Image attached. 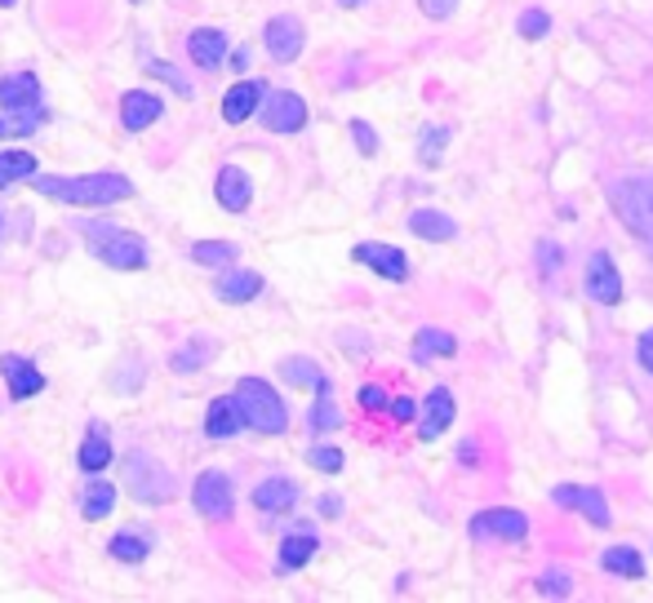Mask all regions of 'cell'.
I'll return each instance as SVG.
<instances>
[{
	"mask_svg": "<svg viewBox=\"0 0 653 603\" xmlns=\"http://www.w3.org/2000/svg\"><path fill=\"white\" fill-rule=\"evenodd\" d=\"M32 186L58 205H76V209H98V205H120L134 195V182L124 173H81V178H62V173H32Z\"/></svg>",
	"mask_w": 653,
	"mask_h": 603,
	"instance_id": "6da1fadb",
	"label": "cell"
},
{
	"mask_svg": "<svg viewBox=\"0 0 653 603\" xmlns=\"http://www.w3.org/2000/svg\"><path fill=\"white\" fill-rule=\"evenodd\" d=\"M231 399H236V409H240L245 431H258V435H285L289 431V409H285V399L272 390V382L240 377Z\"/></svg>",
	"mask_w": 653,
	"mask_h": 603,
	"instance_id": "7a4b0ae2",
	"label": "cell"
},
{
	"mask_svg": "<svg viewBox=\"0 0 653 603\" xmlns=\"http://www.w3.org/2000/svg\"><path fill=\"white\" fill-rule=\"evenodd\" d=\"M85 236H90V253L111 266V272H143L152 262V249L139 231H120L111 222H85Z\"/></svg>",
	"mask_w": 653,
	"mask_h": 603,
	"instance_id": "3957f363",
	"label": "cell"
},
{
	"mask_svg": "<svg viewBox=\"0 0 653 603\" xmlns=\"http://www.w3.org/2000/svg\"><path fill=\"white\" fill-rule=\"evenodd\" d=\"M124 484H129V493H134L143 506H161V502H169L174 497V480H169V471L152 457V453H143V448H134L124 457Z\"/></svg>",
	"mask_w": 653,
	"mask_h": 603,
	"instance_id": "277c9868",
	"label": "cell"
},
{
	"mask_svg": "<svg viewBox=\"0 0 653 603\" xmlns=\"http://www.w3.org/2000/svg\"><path fill=\"white\" fill-rule=\"evenodd\" d=\"M609 200L622 218V227H631L636 236L653 240V182H640V178H618L609 186Z\"/></svg>",
	"mask_w": 653,
	"mask_h": 603,
	"instance_id": "5b68a950",
	"label": "cell"
},
{
	"mask_svg": "<svg viewBox=\"0 0 653 603\" xmlns=\"http://www.w3.org/2000/svg\"><path fill=\"white\" fill-rule=\"evenodd\" d=\"M191 506H195V515L210 519V523H227V519H231V510H236L231 480H227L223 471H205L201 480L191 484Z\"/></svg>",
	"mask_w": 653,
	"mask_h": 603,
	"instance_id": "8992f818",
	"label": "cell"
},
{
	"mask_svg": "<svg viewBox=\"0 0 653 603\" xmlns=\"http://www.w3.org/2000/svg\"><path fill=\"white\" fill-rule=\"evenodd\" d=\"M258 120H263L272 133H298L307 124V102L289 89L263 94V102H258Z\"/></svg>",
	"mask_w": 653,
	"mask_h": 603,
	"instance_id": "52a82bcc",
	"label": "cell"
},
{
	"mask_svg": "<svg viewBox=\"0 0 653 603\" xmlns=\"http://www.w3.org/2000/svg\"><path fill=\"white\" fill-rule=\"evenodd\" d=\"M263 45H268L272 62H294L302 53V45H307V32H302V23L294 14H276L268 23V32H263Z\"/></svg>",
	"mask_w": 653,
	"mask_h": 603,
	"instance_id": "ba28073f",
	"label": "cell"
},
{
	"mask_svg": "<svg viewBox=\"0 0 653 603\" xmlns=\"http://www.w3.org/2000/svg\"><path fill=\"white\" fill-rule=\"evenodd\" d=\"M0 377H5V386H10V399H32V395L45 390V373L27 355H14V351L0 355Z\"/></svg>",
	"mask_w": 653,
	"mask_h": 603,
	"instance_id": "9c48e42d",
	"label": "cell"
},
{
	"mask_svg": "<svg viewBox=\"0 0 653 603\" xmlns=\"http://www.w3.org/2000/svg\"><path fill=\"white\" fill-rule=\"evenodd\" d=\"M356 262H365L369 272H378L382 280H405L409 276V257L396 249V244H373V240H365V244H356Z\"/></svg>",
	"mask_w": 653,
	"mask_h": 603,
	"instance_id": "30bf717a",
	"label": "cell"
},
{
	"mask_svg": "<svg viewBox=\"0 0 653 603\" xmlns=\"http://www.w3.org/2000/svg\"><path fill=\"white\" fill-rule=\"evenodd\" d=\"M214 195L227 214H245L249 200H253V178L240 169V165H223L218 178H214Z\"/></svg>",
	"mask_w": 653,
	"mask_h": 603,
	"instance_id": "8fae6325",
	"label": "cell"
},
{
	"mask_svg": "<svg viewBox=\"0 0 653 603\" xmlns=\"http://www.w3.org/2000/svg\"><path fill=\"white\" fill-rule=\"evenodd\" d=\"M161 116H165V102H161L156 94H147V89H129V94H120V124H124L129 133L152 129Z\"/></svg>",
	"mask_w": 653,
	"mask_h": 603,
	"instance_id": "7c38bea8",
	"label": "cell"
},
{
	"mask_svg": "<svg viewBox=\"0 0 653 603\" xmlns=\"http://www.w3.org/2000/svg\"><path fill=\"white\" fill-rule=\"evenodd\" d=\"M551 502L556 506H565V510H578V515H586L596 528H605L609 523V506H605V493L601 489H578V484H560L556 493H551Z\"/></svg>",
	"mask_w": 653,
	"mask_h": 603,
	"instance_id": "4fadbf2b",
	"label": "cell"
},
{
	"mask_svg": "<svg viewBox=\"0 0 653 603\" xmlns=\"http://www.w3.org/2000/svg\"><path fill=\"white\" fill-rule=\"evenodd\" d=\"M586 293L605 306H614L622 298V276H618L609 253H592V262H586Z\"/></svg>",
	"mask_w": 653,
	"mask_h": 603,
	"instance_id": "5bb4252c",
	"label": "cell"
},
{
	"mask_svg": "<svg viewBox=\"0 0 653 603\" xmlns=\"http://www.w3.org/2000/svg\"><path fill=\"white\" fill-rule=\"evenodd\" d=\"M472 532L476 538H502V542H525L530 532V519L520 510H485L472 519Z\"/></svg>",
	"mask_w": 653,
	"mask_h": 603,
	"instance_id": "9a60e30c",
	"label": "cell"
},
{
	"mask_svg": "<svg viewBox=\"0 0 653 603\" xmlns=\"http://www.w3.org/2000/svg\"><path fill=\"white\" fill-rule=\"evenodd\" d=\"M187 53L195 67H205V72H218V67L227 62V36L218 27H195L187 36Z\"/></svg>",
	"mask_w": 653,
	"mask_h": 603,
	"instance_id": "2e32d148",
	"label": "cell"
},
{
	"mask_svg": "<svg viewBox=\"0 0 653 603\" xmlns=\"http://www.w3.org/2000/svg\"><path fill=\"white\" fill-rule=\"evenodd\" d=\"M263 81H236L227 94H223V120L227 124H245L253 111H258V102H263Z\"/></svg>",
	"mask_w": 653,
	"mask_h": 603,
	"instance_id": "e0dca14e",
	"label": "cell"
},
{
	"mask_svg": "<svg viewBox=\"0 0 653 603\" xmlns=\"http://www.w3.org/2000/svg\"><path fill=\"white\" fill-rule=\"evenodd\" d=\"M294 502H298V484L285 475H272L253 489V506L263 515H285V510H294Z\"/></svg>",
	"mask_w": 653,
	"mask_h": 603,
	"instance_id": "ac0fdd59",
	"label": "cell"
},
{
	"mask_svg": "<svg viewBox=\"0 0 653 603\" xmlns=\"http://www.w3.org/2000/svg\"><path fill=\"white\" fill-rule=\"evenodd\" d=\"M453 413H459V405H453V395H449L444 386H436V390L427 395V405H423V426H418V435H423V439L444 435V431H449V422H453Z\"/></svg>",
	"mask_w": 653,
	"mask_h": 603,
	"instance_id": "d6986e66",
	"label": "cell"
},
{
	"mask_svg": "<svg viewBox=\"0 0 653 603\" xmlns=\"http://www.w3.org/2000/svg\"><path fill=\"white\" fill-rule=\"evenodd\" d=\"M0 107L19 111V107H40V81L32 72L19 76H0Z\"/></svg>",
	"mask_w": 653,
	"mask_h": 603,
	"instance_id": "ffe728a7",
	"label": "cell"
},
{
	"mask_svg": "<svg viewBox=\"0 0 653 603\" xmlns=\"http://www.w3.org/2000/svg\"><path fill=\"white\" fill-rule=\"evenodd\" d=\"M240 431H245V422H240L236 399H231V395H218L214 405H210V413H205V435H210V439H231V435H240Z\"/></svg>",
	"mask_w": 653,
	"mask_h": 603,
	"instance_id": "44dd1931",
	"label": "cell"
},
{
	"mask_svg": "<svg viewBox=\"0 0 653 603\" xmlns=\"http://www.w3.org/2000/svg\"><path fill=\"white\" fill-rule=\"evenodd\" d=\"M214 293H218V302H231V306L253 302L258 293H263V276H253V272H227V276H218Z\"/></svg>",
	"mask_w": 653,
	"mask_h": 603,
	"instance_id": "7402d4cb",
	"label": "cell"
},
{
	"mask_svg": "<svg viewBox=\"0 0 653 603\" xmlns=\"http://www.w3.org/2000/svg\"><path fill=\"white\" fill-rule=\"evenodd\" d=\"M76 466H81L85 475H103L107 466H111V439L103 435L98 422L90 426V435H85V444H81V453H76Z\"/></svg>",
	"mask_w": 653,
	"mask_h": 603,
	"instance_id": "603a6c76",
	"label": "cell"
},
{
	"mask_svg": "<svg viewBox=\"0 0 653 603\" xmlns=\"http://www.w3.org/2000/svg\"><path fill=\"white\" fill-rule=\"evenodd\" d=\"M311 555H316V532H311V528L285 532V542H281V568H285V572H298Z\"/></svg>",
	"mask_w": 653,
	"mask_h": 603,
	"instance_id": "cb8c5ba5",
	"label": "cell"
},
{
	"mask_svg": "<svg viewBox=\"0 0 653 603\" xmlns=\"http://www.w3.org/2000/svg\"><path fill=\"white\" fill-rule=\"evenodd\" d=\"M409 231L423 236V240H453V236H459L453 218L440 214V209H414V214H409Z\"/></svg>",
	"mask_w": 653,
	"mask_h": 603,
	"instance_id": "d4e9b609",
	"label": "cell"
},
{
	"mask_svg": "<svg viewBox=\"0 0 653 603\" xmlns=\"http://www.w3.org/2000/svg\"><path fill=\"white\" fill-rule=\"evenodd\" d=\"M111 510H116V484L94 480V484L81 493V515H85L90 523H98V519H107Z\"/></svg>",
	"mask_w": 653,
	"mask_h": 603,
	"instance_id": "484cf974",
	"label": "cell"
},
{
	"mask_svg": "<svg viewBox=\"0 0 653 603\" xmlns=\"http://www.w3.org/2000/svg\"><path fill=\"white\" fill-rule=\"evenodd\" d=\"M111 559H120V564H143L147 559V551H152V538H143L139 528H124V532H116L111 538Z\"/></svg>",
	"mask_w": 653,
	"mask_h": 603,
	"instance_id": "4316f807",
	"label": "cell"
},
{
	"mask_svg": "<svg viewBox=\"0 0 653 603\" xmlns=\"http://www.w3.org/2000/svg\"><path fill=\"white\" fill-rule=\"evenodd\" d=\"M240 257V244L231 240H195L191 244V262H201V266H231Z\"/></svg>",
	"mask_w": 653,
	"mask_h": 603,
	"instance_id": "83f0119b",
	"label": "cell"
},
{
	"mask_svg": "<svg viewBox=\"0 0 653 603\" xmlns=\"http://www.w3.org/2000/svg\"><path fill=\"white\" fill-rule=\"evenodd\" d=\"M45 120V111L36 107H19V111H5L0 116V138H27V133H36Z\"/></svg>",
	"mask_w": 653,
	"mask_h": 603,
	"instance_id": "f1b7e54d",
	"label": "cell"
},
{
	"mask_svg": "<svg viewBox=\"0 0 653 603\" xmlns=\"http://www.w3.org/2000/svg\"><path fill=\"white\" fill-rule=\"evenodd\" d=\"M459 351V342H453V333H440V328H423L414 338V360H427V355H453Z\"/></svg>",
	"mask_w": 653,
	"mask_h": 603,
	"instance_id": "f546056e",
	"label": "cell"
},
{
	"mask_svg": "<svg viewBox=\"0 0 653 603\" xmlns=\"http://www.w3.org/2000/svg\"><path fill=\"white\" fill-rule=\"evenodd\" d=\"M601 564H605L614 577H631V581L644 577V559H640V551H631V546H609Z\"/></svg>",
	"mask_w": 653,
	"mask_h": 603,
	"instance_id": "4dcf8cb0",
	"label": "cell"
},
{
	"mask_svg": "<svg viewBox=\"0 0 653 603\" xmlns=\"http://www.w3.org/2000/svg\"><path fill=\"white\" fill-rule=\"evenodd\" d=\"M36 173V156L32 152H0V186H14L23 178Z\"/></svg>",
	"mask_w": 653,
	"mask_h": 603,
	"instance_id": "1f68e13d",
	"label": "cell"
},
{
	"mask_svg": "<svg viewBox=\"0 0 653 603\" xmlns=\"http://www.w3.org/2000/svg\"><path fill=\"white\" fill-rule=\"evenodd\" d=\"M339 405H334V395H330V382L316 386V405H311V431H339Z\"/></svg>",
	"mask_w": 653,
	"mask_h": 603,
	"instance_id": "d6a6232c",
	"label": "cell"
},
{
	"mask_svg": "<svg viewBox=\"0 0 653 603\" xmlns=\"http://www.w3.org/2000/svg\"><path fill=\"white\" fill-rule=\"evenodd\" d=\"M210 351H214V342H210V338H191L182 351H174L169 369H174V373H195V369L205 364V355H210Z\"/></svg>",
	"mask_w": 653,
	"mask_h": 603,
	"instance_id": "836d02e7",
	"label": "cell"
},
{
	"mask_svg": "<svg viewBox=\"0 0 653 603\" xmlns=\"http://www.w3.org/2000/svg\"><path fill=\"white\" fill-rule=\"evenodd\" d=\"M281 377H285L289 386H324V382H330L311 360H285V364H281Z\"/></svg>",
	"mask_w": 653,
	"mask_h": 603,
	"instance_id": "e575fe53",
	"label": "cell"
},
{
	"mask_svg": "<svg viewBox=\"0 0 653 603\" xmlns=\"http://www.w3.org/2000/svg\"><path fill=\"white\" fill-rule=\"evenodd\" d=\"M147 76H161V81H165V85H174V89H178L182 98H195V89H191V81H187V76L178 72V67H169V62H161V58H152V62H147Z\"/></svg>",
	"mask_w": 653,
	"mask_h": 603,
	"instance_id": "d590c367",
	"label": "cell"
},
{
	"mask_svg": "<svg viewBox=\"0 0 653 603\" xmlns=\"http://www.w3.org/2000/svg\"><path fill=\"white\" fill-rule=\"evenodd\" d=\"M551 32V19L543 10H525L520 14V40H543Z\"/></svg>",
	"mask_w": 653,
	"mask_h": 603,
	"instance_id": "8d00e7d4",
	"label": "cell"
},
{
	"mask_svg": "<svg viewBox=\"0 0 653 603\" xmlns=\"http://www.w3.org/2000/svg\"><path fill=\"white\" fill-rule=\"evenodd\" d=\"M311 466H316V471H324V475H339L343 471V448H330V444L311 448Z\"/></svg>",
	"mask_w": 653,
	"mask_h": 603,
	"instance_id": "74e56055",
	"label": "cell"
},
{
	"mask_svg": "<svg viewBox=\"0 0 653 603\" xmlns=\"http://www.w3.org/2000/svg\"><path fill=\"white\" fill-rule=\"evenodd\" d=\"M352 138H356V147H360L365 156H373V152H378V133H373L365 120H352Z\"/></svg>",
	"mask_w": 653,
	"mask_h": 603,
	"instance_id": "f35d334b",
	"label": "cell"
},
{
	"mask_svg": "<svg viewBox=\"0 0 653 603\" xmlns=\"http://www.w3.org/2000/svg\"><path fill=\"white\" fill-rule=\"evenodd\" d=\"M538 262H543V272H560V266H565L560 244H538Z\"/></svg>",
	"mask_w": 653,
	"mask_h": 603,
	"instance_id": "ab89813d",
	"label": "cell"
},
{
	"mask_svg": "<svg viewBox=\"0 0 653 603\" xmlns=\"http://www.w3.org/2000/svg\"><path fill=\"white\" fill-rule=\"evenodd\" d=\"M444 138H449V129H427V138H423V160H436Z\"/></svg>",
	"mask_w": 653,
	"mask_h": 603,
	"instance_id": "60d3db41",
	"label": "cell"
},
{
	"mask_svg": "<svg viewBox=\"0 0 653 603\" xmlns=\"http://www.w3.org/2000/svg\"><path fill=\"white\" fill-rule=\"evenodd\" d=\"M418 5H423V14H427V19H449L459 0H418Z\"/></svg>",
	"mask_w": 653,
	"mask_h": 603,
	"instance_id": "b9f144b4",
	"label": "cell"
},
{
	"mask_svg": "<svg viewBox=\"0 0 653 603\" xmlns=\"http://www.w3.org/2000/svg\"><path fill=\"white\" fill-rule=\"evenodd\" d=\"M360 405L382 413V409H387V390H382V386H360Z\"/></svg>",
	"mask_w": 653,
	"mask_h": 603,
	"instance_id": "7bdbcfd3",
	"label": "cell"
},
{
	"mask_svg": "<svg viewBox=\"0 0 653 603\" xmlns=\"http://www.w3.org/2000/svg\"><path fill=\"white\" fill-rule=\"evenodd\" d=\"M636 355H640V364H644V373H653V328H649V333H644V338H640V351H636Z\"/></svg>",
	"mask_w": 653,
	"mask_h": 603,
	"instance_id": "ee69618b",
	"label": "cell"
},
{
	"mask_svg": "<svg viewBox=\"0 0 653 603\" xmlns=\"http://www.w3.org/2000/svg\"><path fill=\"white\" fill-rule=\"evenodd\" d=\"M543 590H547V594H569V577H556V568H551V572L543 577Z\"/></svg>",
	"mask_w": 653,
	"mask_h": 603,
	"instance_id": "f6af8a7d",
	"label": "cell"
},
{
	"mask_svg": "<svg viewBox=\"0 0 653 603\" xmlns=\"http://www.w3.org/2000/svg\"><path fill=\"white\" fill-rule=\"evenodd\" d=\"M320 515L324 519H339L343 515V497H320Z\"/></svg>",
	"mask_w": 653,
	"mask_h": 603,
	"instance_id": "bcb514c9",
	"label": "cell"
},
{
	"mask_svg": "<svg viewBox=\"0 0 653 603\" xmlns=\"http://www.w3.org/2000/svg\"><path fill=\"white\" fill-rule=\"evenodd\" d=\"M391 418H396V422H409V418H414V399H396V405H391Z\"/></svg>",
	"mask_w": 653,
	"mask_h": 603,
	"instance_id": "7dc6e473",
	"label": "cell"
},
{
	"mask_svg": "<svg viewBox=\"0 0 653 603\" xmlns=\"http://www.w3.org/2000/svg\"><path fill=\"white\" fill-rule=\"evenodd\" d=\"M339 5H360V0H339Z\"/></svg>",
	"mask_w": 653,
	"mask_h": 603,
	"instance_id": "c3c4849f",
	"label": "cell"
},
{
	"mask_svg": "<svg viewBox=\"0 0 653 603\" xmlns=\"http://www.w3.org/2000/svg\"><path fill=\"white\" fill-rule=\"evenodd\" d=\"M0 236H5V214H0Z\"/></svg>",
	"mask_w": 653,
	"mask_h": 603,
	"instance_id": "681fc988",
	"label": "cell"
},
{
	"mask_svg": "<svg viewBox=\"0 0 653 603\" xmlns=\"http://www.w3.org/2000/svg\"><path fill=\"white\" fill-rule=\"evenodd\" d=\"M0 5H14V0H0Z\"/></svg>",
	"mask_w": 653,
	"mask_h": 603,
	"instance_id": "f907efd6",
	"label": "cell"
}]
</instances>
